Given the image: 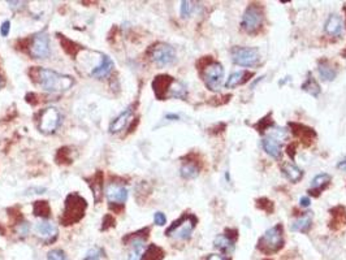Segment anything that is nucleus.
Segmentation results:
<instances>
[{
    "mask_svg": "<svg viewBox=\"0 0 346 260\" xmlns=\"http://www.w3.org/2000/svg\"><path fill=\"white\" fill-rule=\"evenodd\" d=\"M31 80L35 84L47 92H64L68 91L69 88L74 85L73 77L68 74H62V73L55 72L51 69L41 68V66H34L30 69Z\"/></svg>",
    "mask_w": 346,
    "mask_h": 260,
    "instance_id": "nucleus-1",
    "label": "nucleus"
},
{
    "mask_svg": "<svg viewBox=\"0 0 346 260\" xmlns=\"http://www.w3.org/2000/svg\"><path fill=\"white\" fill-rule=\"evenodd\" d=\"M87 210L86 199L78 193H72L65 198L64 210L60 216V224L64 226H69L77 224L84 218Z\"/></svg>",
    "mask_w": 346,
    "mask_h": 260,
    "instance_id": "nucleus-2",
    "label": "nucleus"
},
{
    "mask_svg": "<svg viewBox=\"0 0 346 260\" xmlns=\"http://www.w3.org/2000/svg\"><path fill=\"white\" fill-rule=\"evenodd\" d=\"M284 246V228L281 224H276L269 228L258 242V250L265 255L277 253Z\"/></svg>",
    "mask_w": 346,
    "mask_h": 260,
    "instance_id": "nucleus-3",
    "label": "nucleus"
},
{
    "mask_svg": "<svg viewBox=\"0 0 346 260\" xmlns=\"http://www.w3.org/2000/svg\"><path fill=\"white\" fill-rule=\"evenodd\" d=\"M198 218L192 214H184L176 221L172 222V225L166 230V236L173 237L181 241H186L192 237L193 230L195 229Z\"/></svg>",
    "mask_w": 346,
    "mask_h": 260,
    "instance_id": "nucleus-4",
    "label": "nucleus"
},
{
    "mask_svg": "<svg viewBox=\"0 0 346 260\" xmlns=\"http://www.w3.org/2000/svg\"><path fill=\"white\" fill-rule=\"evenodd\" d=\"M200 76L204 85L211 91H219L224 78V68L219 62H210L200 69Z\"/></svg>",
    "mask_w": 346,
    "mask_h": 260,
    "instance_id": "nucleus-5",
    "label": "nucleus"
},
{
    "mask_svg": "<svg viewBox=\"0 0 346 260\" xmlns=\"http://www.w3.org/2000/svg\"><path fill=\"white\" fill-rule=\"evenodd\" d=\"M62 124V113L58 108L47 107L39 112L38 129L43 134H54Z\"/></svg>",
    "mask_w": 346,
    "mask_h": 260,
    "instance_id": "nucleus-6",
    "label": "nucleus"
},
{
    "mask_svg": "<svg viewBox=\"0 0 346 260\" xmlns=\"http://www.w3.org/2000/svg\"><path fill=\"white\" fill-rule=\"evenodd\" d=\"M263 8L258 4H250L246 8V11L243 12L242 20H241V26L246 33L254 34L259 30L263 25Z\"/></svg>",
    "mask_w": 346,
    "mask_h": 260,
    "instance_id": "nucleus-7",
    "label": "nucleus"
},
{
    "mask_svg": "<svg viewBox=\"0 0 346 260\" xmlns=\"http://www.w3.org/2000/svg\"><path fill=\"white\" fill-rule=\"evenodd\" d=\"M29 54L34 59H44L50 54V38L46 30H42L27 39Z\"/></svg>",
    "mask_w": 346,
    "mask_h": 260,
    "instance_id": "nucleus-8",
    "label": "nucleus"
},
{
    "mask_svg": "<svg viewBox=\"0 0 346 260\" xmlns=\"http://www.w3.org/2000/svg\"><path fill=\"white\" fill-rule=\"evenodd\" d=\"M149 232L150 229L149 228H145V229H141L135 233H130L128 234L127 237L124 238L123 242L124 243H128L130 241V251H129V258L128 260H141L142 258L143 253H145V242H146V238L149 236Z\"/></svg>",
    "mask_w": 346,
    "mask_h": 260,
    "instance_id": "nucleus-9",
    "label": "nucleus"
},
{
    "mask_svg": "<svg viewBox=\"0 0 346 260\" xmlns=\"http://www.w3.org/2000/svg\"><path fill=\"white\" fill-rule=\"evenodd\" d=\"M232 62L239 66H254L259 62V51L253 47H233Z\"/></svg>",
    "mask_w": 346,
    "mask_h": 260,
    "instance_id": "nucleus-10",
    "label": "nucleus"
},
{
    "mask_svg": "<svg viewBox=\"0 0 346 260\" xmlns=\"http://www.w3.org/2000/svg\"><path fill=\"white\" fill-rule=\"evenodd\" d=\"M151 60L159 66H166L176 60V51L168 43H156L150 48Z\"/></svg>",
    "mask_w": 346,
    "mask_h": 260,
    "instance_id": "nucleus-11",
    "label": "nucleus"
},
{
    "mask_svg": "<svg viewBox=\"0 0 346 260\" xmlns=\"http://www.w3.org/2000/svg\"><path fill=\"white\" fill-rule=\"evenodd\" d=\"M35 234L37 237L41 239L42 242L50 245V243H54L56 239H58L59 236V229L58 226L55 225L52 221H48V220H42L35 224L34 226Z\"/></svg>",
    "mask_w": 346,
    "mask_h": 260,
    "instance_id": "nucleus-12",
    "label": "nucleus"
},
{
    "mask_svg": "<svg viewBox=\"0 0 346 260\" xmlns=\"http://www.w3.org/2000/svg\"><path fill=\"white\" fill-rule=\"evenodd\" d=\"M106 196L109 204L124 206L128 199V189L121 182H109L106 189Z\"/></svg>",
    "mask_w": 346,
    "mask_h": 260,
    "instance_id": "nucleus-13",
    "label": "nucleus"
},
{
    "mask_svg": "<svg viewBox=\"0 0 346 260\" xmlns=\"http://www.w3.org/2000/svg\"><path fill=\"white\" fill-rule=\"evenodd\" d=\"M173 82H174V78L168 74H160V76L155 77L152 81L155 96L159 100H166L167 98H170V91Z\"/></svg>",
    "mask_w": 346,
    "mask_h": 260,
    "instance_id": "nucleus-14",
    "label": "nucleus"
},
{
    "mask_svg": "<svg viewBox=\"0 0 346 260\" xmlns=\"http://www.w3.org/2000/svg\"><path fill=\"white\" fill-rule=\"evenodd\" d=\"M289 127L292 128V133L294 134L298 139L303 142L306 146H310L312 142L315 141L316 133L315 130L311 129V128L304 127L302 124L297 123H289Z\"/></svg>",
    "mask_w": 346,
    "mask_h": 260,
    "instance_id": "nucleus-15",
    "label": "nucleus"
},
{
    "mask_svg": "<svg viewBox=\"0 0 346 260\" xmlns=\"http://www.w3.org/2000/svg\"><path fill=\"white\" fill-rule=\"evenodd\" d=\"M261 146L269 156L275 157V159H279L281 156V141L280 138L276 137L275 134H269L267 137L263 138L261 141Z\"/></svg>",
    "mask_w": 346,
    "mask_h": 260,
    "instance_id": "nucleus-16",
    "label": "nucleus"
},
{
    "mask_svg": "<svg viewBox=\"0 0 346 260\" xmlns=\"http://www.w3.org/2000/svg\"><path fill=\"white\" fill-rule=\"evenodd\" d=\"M85 180L87 181L88 186L91 189L95 203H99L103 196V172L98 171L91 177H86Z\"/></svg>",
    "mask_w": 346,
    "mask_h": 260,
    "instance_id": "nucleus-17",
    "label": "nucleus"
},
{
    "mask_svg": "<svg viewBox=\"0 0 346 260\" xmlns=\"http://www.w3.org/2000/svg\"><path fill=\"white\" fill-rule=\"evenodd\" d=\"M133 116V107H128L127 109H124L117 117L109 125V131L113 134L120 133L121 130H124V128L127 127L128 123L130 121V117Z\"/></svg>",
    "mask_w": 346,
    "mask_h": 260,
    "instance_id": "nucleus-18",
    "label": "nucleus"
},
{
    "mask_svg": "<svg viewBox=\"0 0 346 260\" xmlns=\"http://www.w3.org/2000/svg\"><path fill=\"white\" fill-rule=\"evenodd\" d=\"M113 66H115V64L112 62V59L109 58V56H107V55H102L100 63L91 70V76L95 77V78L107 77L108 74L112 72Z\"/></svg>",
    "mask_w": 346,
    "mask_h": 260,
    "instance_id": "nucleus-19",
    "label": "nucleus"
},
{
    "mask_svg": "<svg viewBox=\"0 0 346 260\" xmlns=\"http://www.w3.org/2000/svg\"><path fill=\"white\" fill-rule=\"evenodd\" d=\"M329 182H331V176L327 173H320V174L312 178L308 193L311 195H315V196H319L320 193L327 188Z\"/></svg>",
    "mask_w": 346,
    "mask_h": 260,
    "instance_id": "nucleus-20",
    "label": "nucleus"
},
{
    "mask_svg": "<svg viewBox=\"0 0 346 260\" xmlns=\"http://www.w3.org/2000/svg\"><path fill=\"white\" fill-rule=\"evenodd\" d=\"M216 249H219L221 253L224 254H231L235 250V239L228 236V234H219L214 241Z\"/></svg>",
    "mask_w": 346,
    "mask_h": 260,
    "instance_id": "nucleus-21",
    "label": "nucleus"
},
{
    "mask_svg": "<svg viewBox=\"0 0 346 260\" xmlns=\"http://www.w3.org/2000/svg\"><path fill=\"white\" fill-rule=\"evenodd\" d=\"M325 33L333 37H340L343 33V21L340 19V16L337 15H331L328 17L325 26H324Z\"/></svg>",
    "mask_w": 346,
    "mask_h": 260,
    "instance_id": "nucleus-22",
    "label": "nucleus"
},
{
    "mask_svg": "<svg viewBox=\"0 0 346 260\" xmlns=\"http://www.w3.org/2000/svg\"><path fill=\"white\" fill-rule=\"evenodd\" d=\"M281 169H282V174L290 182H294V184L302 180V177H303V171L298 168L296 164H292V163H284Z\"/></svg>",
    "mask_w": 346,
    "mask_h": 260,
    "instance_id": "nucleus-23",
    "label": "nucleus"
},
{
    "mask_svg": "<svg viewBox=\"0 0 346 260\" xmlns=\"http://www.w3.org/2000/svg\"><path fill=\"white\" fill-rule=\"evenodd\" d=\"M312 225V214L311 212H307V214H303L302 216L294 220L292 224V230L294 232H301V233H307L310 228Z\"/></svg>",
    "mask_w": 346,
    "mask_h": 260,
    "instance_id": "nucleus-24",
    "label": "nucleus"
},
{
    "mask_svg": "<svg viewBox=\"0 0 346 260\" xmlns=\"http://www.w3.org/2000/svg\"><path fill=\"white\" fill-rule=\"evenodd\" d=\"M251 77H253V73L247 72V70L232 73L231 76H229V78H228L227 82H225V87L227 88L237 87V86H239V85L247 82V81L250 80Z\"/></svg>",
    "mask_w": 346,
    "mask_h": 260,
    "instance_id": "nucleus-25",
    "label": "nucleus"
},
{
    "mask_svg": "<svg viewBox=\"0 0 346 260\" xmlns=\"http://www.w3.org/2000/svg\"><path fill=\"white\" fill-rule=\"evenodd\" d=\"M318 72H319L320 78L323 81H327V82H331L336 78V69L333 68L331 65V63L327 62V60H323L320 62L319 65H318Z\"/></svg>",
    "mask_w": 346,
    "mask_h": 260,
    "instance_id": "nucleus-26",
    "label": "nucleus"
},
{
    "mask_svg": "<svg viewBox=\"0 0 346 260\" xmlns=\"http://www.w3.org/2000/svg\"><path fill=\"white\" fill-rule=\"evenodd\" d=\"M33 214L37 217L47 220L51 216V214H52L50 203L47 202V200H37V202H34V204H33Z\"/></svg>",
    "mask_w": 346,
    "mask_h": 260,
    "instance_id": "nucleus-27",
    "label": "nucleus"
},
{
    "mask_svg": "<svg viewBox=\"0 0 346 260\" xmlns=\"http://www.w3.org/2000/svg\"><path fill=\"white\" fill-rule=\"evenodd\" d=\"M166 257V253L162 247L156 245H149L145 253H143L141 260H163Z\"/></svg>",
    "mask_w": 346,
    "mask_h": 260,
    "instance_id": "nucleus-28",
    "label": "nucleus"
},
{
    "mask_svg": "<svg viewBox=\"0 0 346 260\" xmlns=\"http://www.w3.org/2000/svg\"><path fill=\"white\" fill-rule=\"evenodd\" d=\"M180 173L181 176L186 178V180H192V178H195L199 174V167L194 161H188L181 167Z\"/></svg>",
    "mask_w": 346,
    "mask_h": 260,
    "instance_id": "nucleus-29",
    "label": "nucleus"
},
{
    "mask_svg": "<svg viewBox=\"0 0 346 260\" xmlns=\"http://www.w3.org/2000/svg\"><path fill=\"white\" fill-rule=\"evenodd\" d=\"M59 39H60V43H62L63 50L65 51L69 56H73L74 58V56L77 55L78 51L81 50V46H80V44H77V43L73 42V41H70V39H68L66 37H64V35H59Z\"/></svg>",
    "mask_w": 346,
    "mask_h": 260,
    "instance_id": "nucleus-30",
    "label": "nucleus"
},
{
    "mask_svg": "<svg viewBox=\"0 0 346 260\" xmlns=\"http://www.w3.org/2000/svg\"><path fill=\"white\" fill-rule=\"evenodd\" d=\"M331 226L333 225V224H337V225H336V229H339L340 226H343L346 222V211L344 207H337V208L331 211Z\"/></svg>",
    "mask_w": 346,
    "mask_h": 260,
    "instance_id": "nucleus-31",
    "label": "nucleus"
},
{
    "mask_svg": "<svg viewBox=\"0 0 346 260\" xmlns=\"http://www.w3.org/2000/svg\"><path fill=\"white\" fill-rule=\"evenodd\" d=\"M302 90L308 92V94L312 96H318L320 94L319 84L316 82L315 78H312L311 74H308V78L304 81V84L302 85Z\"/></svg>",
    "mask_w": 346,
    "mask_h": 260,
    "instance_id": "nucleus-32",
    "label": "nucleus"
},
{
    "mask_svg": "<svg viewBox=\"0 0 346 260\" xmlns=\"http://www.w3.org/2000/svg\"><path fill=\"white\" fill-rule=\"evenodd\" d=\"M188 95V91H186V87L184 85L178 82V81L174 80L173 82L172 87H171L170 91V98H177V99H185Z\"/></svg>",
    "mask_w": 346,
    "mask_h": 260,
    "instance_id": "nucleus-33",
    "label": "nucleus"
},
{
    "mask_svg": "<svg viewBox=\"0 0 346 260\" xmlns=\"http://www.w3.org/2000/svg\"><path fill=\"white\" fill-rule=\"evenodd\" d=\"M70 149L69 147H62V149L58 150V153H56V161L59 164H70L73 159L70 157Z\"/></svg>",
    "mask_w": 346,
    "mask_h": 260,
    "instance_id": "nucleus-34",
    "label": "nucleus"
},
{
    "mask_svg": "<svg viewBox=\"0 0 346 260\" xmlns=\"http://www.w3.org/2000/svg\"><path fill=\"white\" fill-rule=\"evenodd\" d=\"M103 255H104V250L102 249V247L95 246V247H92L91 250H88L87 254H86V257L84 258V260H102Z\"/></svg>",
    "mask_w": 346,
    "mask_h": 260,
    "instance_id": "nucleus-35",
    "label": "nucleus"
},
{
    "mask_svg": "<svg viewBox=\"0 0 346 260\" xmlns=\"http://www.w3.org/2000/svg\"><path fill=\"white\" fill-rule=\"evenodd\" d=\"M15 232L19 234L20 237H26L27 234L30 233V224L25 221V220L17 222L15 226Z\"/></svg>",
    "mask_w": 346,
    "mask_h": 260,
    "instance_id": "nucleus-36",
    "label": "nucleus"
},
{
    "mask_svg": "<svg viewBox=\"0 0 346 260\" xmlns=\"http://www.w3.org/2000/svg\"><path fill=\"white\" fill-rule=\"evenodd\" d=\"M257 206H258L260 210L264 211V212H267V214H271L273 208H275V207H273V203L267 198H259L258 200H257Z\"/></svg>",
    "mask_w": 346,
    "mask_h": 260,
    "instance_id": "nucleus-37",
    "label": "nucleus"
},
{
    "mask_svg": "<svg viewBox=\"0 0 346 260\" xmlns=\"http://www.w3.org/2000/svg\"><path fill=\"white\" fill-rule=\"evenodd\" d=\"M193 9H194V5H193L192 1H182L181 3V17L182 19L190 17Z\"/></svg>",
    "mask_w": 346,
    "mask_h": 260,
    "instance_id": "nucleus-38",
    "label": "nucleus"
},
{
    "mask_svg": "<svg viewBox=\"0 0 346 260\" xmlns=\"http://www.w3.org/2000/svg\"><path fill=\"white\" fill-rule=\"evenodd\" d=\"M115 225H116L115 217H113L112 215L108 214L103 217V221H102V228H100V229L108 230V229H111V228H113Z\"/></svg>",
    "mask_w": 346,
    "mask_h": 260,
    "instance_id": "nucleus-39",
    "label": "nucleus"
},
{
    "mask_svg": "<svg viewBox=\"0 0 346 260\" xmlns=\"http://www.w3.org/2000/svg\"><path fill=\"white\" fill-rule=\"evenodd\" d=\"M47 258H48V260H68L66 259L65 253H64V251L60 249L51 250L50 253H48V257Z\"/></svg>",
    "mask_w": 346,
    "mask_h": 260,
    "instance_id": "nucleus-40",
    "label": "nucleus"
},
{
    "mask_svg": "<svg viewBox=\"0 0 346 260\" xmlns=\"http://www.w3.org/2000/svg\"><path fill=\"white\" fill-rule=\"evenodd\" d=\"M154 222L156 224V225H159V226L166 225V224H167L166 215L163 214V212H156V214L154 215Z\"/></svg>",
    "mask_w": 346,
    "mask_h": 260,
    "instance_id": "nucleus-41",
    "label": "nucleus"
},
{
    "mask_svg": "<svg viewBox=\"0 0 346 260\" xmlns=\"http://www.w3.org/2000/svg\"><path fill=\"white\" fill-rule=\"evenodd\" d=\"M27 1H8V5L13 9V11H21L26 7Z\"/></svg>",
    "mask_w": 346,
    "mask_h": 260,
    "instance_id": "nucleus-42",
    "label": "nucleus"
},
{
    "mask_svg": "<svg viewBox=\"0 0 346 260\" xmlns=\"http://www.w3.org/2000/svg\"><path fill=\"white\" fill-rule=\"evenodd\" d=\"M9 31H11V21L7 20V21H4V22L1 23V26H0V34L3 35V37H7V35L9 34Z\"/></svg>",
    "mask_w": 346,
    "mask_h": 260,
    "instance_id": "nucleus-43",
    "label": "nucleus"
},
{
    "mask_svg": "<svg viewBox=\"0 0 346 260\" xmlns=\"http://www.w3.org/2000/svg\"><path fill=\"white\" fill-rule=\"evenodd\" d=\"M206 260H229V259L224 257V255H219V254H211V255H210Z\"/></svg>",
    "mask_w": 346,
    "mask_h": 260,
    "instance_id": "nucleus-44",
    "label": "nucleus"
},
{
    "mask_svg": "<svg viewBox=\"0 0 346 260\" xmlns=\"http://www.w3.org/2000/svg\"><path fill=\"white\" fill-rule=\"evenodd\" d=\"M310 203H311V200H310V198H308V196H302L300 200L301 207H304V208L310 206Z\"/></svg>",
    "mask_w": 346,
    "mask_h": 260,
    "instance_id": "nucleus-45",
    "label": "nucleus"
},
{
    "mask_svg": "<svg viewBox=\"0 0 346 260\" xmlns=\"http://www.w3.org/2000/svg\"><path fill=\"white\" fill-rule=\"evenodd\" d=\"M340 169H346V160L343 161V163H340L339 165H337Z\"/></svg>",
    "mask_w": 346,
    "mask_h": 260,
    "instance_id": "nucleus-46",
    "label": "nucleus"
},
{
    "mask_svg": "<svg viewBox=\"0 0 346 260\" xmlns=\"http://www.w3.org/2000/svg\"><path fill=\"white\" fill-rule=\"evenodd\" d=\"M3 84H4V81H3V78H1V76H0V87L3 86Z\"/></svg>",
    "mask_w": 346,
    "mask_h": 260,
    "instance_id": "nucleus-47",
    "label": "nucleus"
},
{
    "mask_svg": "<svg viewBox=\"0 0 346 260\" xmlns=\"http://www.w3.org/2000/svg\"><path fill=\"white\" fill-rule=\"evenodd\" d=\"M344 11H345V13H346V5H345V7H344Z\"/></svg>",
    "mask_w": 346,
    "mask_h": 260,
    "instance_id": "nucleus-48",
    "label": "nucleus"
}]
</instances>
